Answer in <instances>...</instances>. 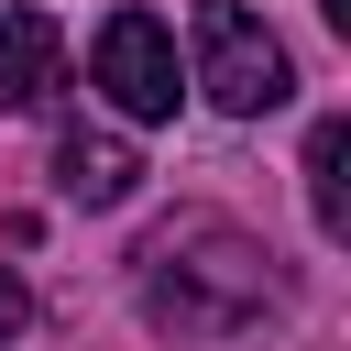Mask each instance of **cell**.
<instances>
[{
  "mask_svg": "<svg viewBox=\"0 0 351 351\" xmlns=\"http://www.w3.org/2000/svg\"><path fill=\"white\" fill-rule=\"evenodd\" d=\"M274 296H285L274 252H263L252 230H230V219H176V230L143 252V318L176 329V340H230V329H252Z\"/></svg>",
  "mask_w": 351,
  "mask_h": 351,
  "instance_id": "1",
  "label": "cell"
},
{
  "mask_svg": "<svg viewBox=\"0 0 351 351\" xmlns=\"http://www.w3.org/2000/svg\"><path fill=\"white\" fill-rule=\"evenodd\" d=\"M197 88H208L230 121H263V110L296 99V66H285V44L263 33V11L208 0V11H197Z\"/></svg>",
  "mask_w": 351,
  "mask_h": 351,
  "instance_id": "2",
  "label": "cell"
},
{
  "mask_svg": "<svg viewBox=\"0 0 351 351\" xmlns=\"http://www.w3.org/2000/svg\"><path fill=\"white\" fill-rule=\"evenodd\" d=\"M88 77H99V99H110L121 121H176V99H186L176 33H165L154 11H110L99 44H88Z\"/></svg>",
  "mask_w": 351,
  "mask_h": 351,
  "instance_id": "3",
  "label": "cell"
},
{
  "mask_svg": "<svg viewBox=\"0 0 351 351\" xmlns=\"http://www.w3.org/2000/svg\"><path fill=\"white\" fill-rule=\"evenodd\" d=\"M66 99V33L33 0H0V110H55Z\"/></svg>",
  "mask_w": 351,
  "mask_h": 351,
  "instance_id": "4",
  "label": "cell"
},
{
  "mask_svg": "<svg viewBox=\"0 0 351 351\" xmlns=\"http://www.w3.org/2000/svg\"><path fill=\"white\" fill-rule=\"evenodd\" d=\"M55 186H66L77 208H132V197H143V154H132L121 132H66V143H55Z\"/></svg>",
  "mask_w": 351,
  "mask_h": 351,
  "instance_id": "5",
  "label": "cell"
},
{
  "mask_svg": "<svg viewBox=\"0 0 351 351\" xmlns=\"http://www.w3.org/2000/svg\"><path fill=\"white\" fill-rule=\"evenodd\" d=\"M340 165H351V121H318V132H307V208H318L329 241L351 230V186H340Z\"/></svg>",
  "mask_w": 351,
  "mask_h": 351,
  "instance_id": "6",
  "label": "cell"
},
{
  "mask_svg": "<svg viewBox=\"0 0 351 351\" xmlns=\"http://www.w3.org/2000/svg\"><path fill=\"white\" fill-rule=\"evenodd\" d=\"M22 329H33V285L0 263V340H22Z\"/></svg>",
  "mask_w": 351,
  "mask_h": 351,
  "instance_id": "7",
  "label": "cell"
}]
</instances>
